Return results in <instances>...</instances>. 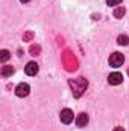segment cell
Here are the masks:
<instances>
[{
  "label": "cell",
  "mask_w": 129,
  "mask_h": 131,
  "mask_svg": "<svg viewBox=\"0 0 129 131\" xmlns=\"http://www.w3.org/2000/svg\"><path fill=\"white\" fill-rule=\"evenodd\" d=\"M24 72H26V75H29V76L36 75V73H38V64H36L35 61L28 63V64H26V67H24Z\"/></svg>",
  "instance_id": "cell-6"
},
{
  "label": "cell",
  "mask_w": 129,
  "mask_h": 131,
  "mask_svg": "<svg viewBox=\"0 0 129 131\" xmlns=\"http://www.w3.org/2000/svg\"><path fill=\"white\" fill-rule=\"evenodd\" d=\"M40 52H41V47L40 46H31V55H33V57H36V55H40Z\"/></svg>",
  "instance_id": "cell-12"
},
{
  "label": "cell",
  "mask_w": 129,
  "mask_h": 131,
  "mask_svg": "<svg viewBox=\"0 0 129 131\" xmlns=\"http://www.w3.org/2000/svg\"><path fill=\"white\" fill-rule=\"evenodd\" d=\"M70 85H71V89L74 92V96H81V93L87 89V79L79 78L76 81H70Z\"/></svg>",
  "instance_id": "cell-1"
},
{
  "label": "cell",
  "mask_w": 129,
  "mask_h": 131,
  "mask_svg": "<svg viewBox=\"0 0 129 131\" xmlns=\"http://www.w3.org/2000/svg\"><path fill=\"white\" fill-rule=\"evenodd\" d=\"M31 93V87H29V84H26V82H21V84H18L17 87H15V95L18 96V98H24V96H28Z\"/></svg>",
  "instance_id": "cell-3"
},
{
  "label": "cell",
  "mask_w": 129,
  "mask_h": 131,
  "mask_svg": "<svg viewBox=\"0 0 129 131\" xmlns=\"http://www.w3.org/2000/svg\"><path fill=\"white\" fill-rule=\"evenodd\" d=\"M106 3H108L109 6H117V5L122 3V0H106Z\"/></svg>",
  "instance_id": "cell-13"
},
{
  "label": "cell",
  "mask_w": 129,
  "mask_h": 131,
  "mask_svg": "<svg viewBox=\"0 0 129 131\" xmlns=\"http://www.w3.org/2000/svg\"><path fill=\"white\" fill-rule=\"evenodd\" d=\"M128 73H129V70H128Z\"/></svg>",
  "instance_id": "cell-17"
},
{
  "label": "cell",
  "mask_w": 129,
  "mask_h": 131,
  "mask_svg": "<svg viewBox=\"0 0 129 131\" xmlns=\"http://www.w3.org/2000/svg\"><path fill=\"white\" fill-rule=\"evenodd\" d=\"M125 12H126L125 8H117V9L114 11V17H115V18H122V17L125 15Z\"/></svg>",
  "instance_id": "cell-11"
},
{
  "label": "cell",
  "mask_w": 129,
  "mask_h": 131,
  "mask_svg": "<svg viewBox=\"0 0 129 131\" xmlns=\"http://www.w3.org/2000/svg\"><path fill=\"white\" fill-rule=\"evenodd\" d=\"M125 63V57H123V53H119V52H114V53H111V57H109V66L111 67H120V66Z\"/></svg>",
  "instance_id": "cell-2"
},
{
  "label": "cell",
  "mask_w": 129,
  "mask_h": 131,
  "mask_svg": "<svg viewBox=\"0 0 129 131\" xmlns=\"http://www.w3.org/2000/svg\"><path fill=\"white\" fill-rule=\"evenodd\" d=\"M87 124H88V114H87V113L78 114V117H76V125H78L79 128H82V127H85Z\"/></svg>",
  "instance_id": "cell-7"
},
{
  "label": "cell",
  "mask_w": 129,
  "mask_h": 131,
  "mask_svg": "<svg viewBox=\"0 0 129 131\" xmlns=\"http://www.w3.org/2000/svg\"><path fill=\"white\" fill-rule=\"evenodd\" d=\"M32 37H33L32 32H28V34H24V35H23V40H31Z\"/></svg>",
  "instance_id": "cell-14"
},
{
  "label": "cell",
  "mask_w": 129,
  "mask_h": 131,
  "mask_svg": "<svg viewBox=\"0 0 129 131\" xmlns=\"http://www.w3.org/2000/svg\"><path fill=\"white\" fill-rule=\"evenodd\" d=\"M59 119H61L62 124H70V122H73V111H71L70 108H64V110L61 111V114H59Z\"/></svg>",
  "instance_id": "cell-5"
},
{
  "label": "cell",
  "mask_w": 129,
  "mask_h": 131,
  "mask_svg": "<svg viewBox=\"0 0 129 131\" xmlns=\"http://www.w3.org/2000/svg\"><path fill=\"white\" fill-rule=\"evenodd\" d=\"M12 73H14V67H12V66H3L2 70H0V75H2L3 78H8V76H11Z\"/></svg>",
  "instance_id": "cell-8"
},
{
  "label": "cell",
  "mask_w": 129,
  "mask_h": 131,
  "mask_svg": "<svg viewBox=\"0 0 129 131\" xmlns=\"http://www.w3.org/2000/svg\"><path fill=\"white\" fill-rule=\"evenodd\" d=\"M122 81H123V75L119 73V72H112L108 76V82L111 85H119V84H122Z\"/></svg>",
  "instance_id": "cell-4"
},
{
  "label": "cell",
  "mask_w": 129,
  "mask_h": 131,
  "mask_svg": "<svg viewBox=\"0 0 129 131\" xmlns=\"http://www.w3.org/2000/svg\"><path fill=\"white\" fill-rule=\"evenodd\" d=\"M117 43H119L120 46H128V44H129V37H128V35H119Z\"/></svg>",
  "instance_id": "cell-9"
},
{
  "label": "cell",
  "mask_w": 129,
  "mask_h": 131,
  "mask_svg": "<svg viewBox=\"0 0 129 131\" xmlns=\"http://www.w3.org/2000/svg\"><path fill=\"white\" fill-rule=\"evenodd\" d=\"M9 57H11L9 50H2V52H0V61H2V63H6V61L9 60Z\"/></svg>",
  "instance_id": "cell-10"
},
{
  "label": "cell",
  "mask_w": 129,
  "mask_h": 131,
  "mask_svg": "<svg viewBox=\"0 0 129 131\" xmlns=\"http://www.w3.org/2000/svg\"><path fill=\"white\" fill-rule=\"evenodd\" d=\"M112 131H125V128H123V127H115Z\"/></svg>",
  "instance_id": "cell-15"
},
{
  "label": "cell",
  "mask_w": 129,
  "mask_h": 131,
  "mask_svg": "<svg viewBox=\"0 0 129 131\" xmlns=\"http://www.w3.org/2000/svg\"><path fill=\"white\" fill-rule=\"evenodd\" d=\"M20 2H23V3H28V2H31V0H20Z\"/></svg>",
  "instance_id": "cell-16"
}]
</instances>
